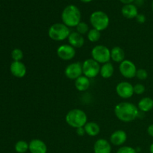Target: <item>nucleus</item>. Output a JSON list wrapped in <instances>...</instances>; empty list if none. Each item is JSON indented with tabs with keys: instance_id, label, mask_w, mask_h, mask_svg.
<instances>
[{
	"instance_id": "f257e3e1",
	"label": "nucleus",
	"mask_w": 153,
	"mask_h": 153,
	"mask_svg": "<svg viewBox=\"0 0 153 153\" xmlns=\"http://www.w3.org/2000/svg\"><path fill=\"white\" fill-rule=\"evenodd\" d=\"M114 114L120 121L131 123L135 120L139 115V109L137 105L129 102H122L115 106Z\"/></svg>"
},
{
	"instance_id": "f03ea898",
	"label": "nucleus",
	"mask_w": 153,
	"mask_h": 153,
	"mask_svg": "<svg viewBox=\"0 0 153 153\" xmlns=\"http://www.w3.org/2000/svg\"><path fill=\"white\" fill-rule=\"evenodd\" d=\"M82 14L77 6L70 4L65 7L61 13V19L64 25L69 28L76 27L81 22Z\"/></svg>"
},
{
	"instance_id": "7ed1b4c3",
	"label": "nucleus",
	"mask_w": 153,
	"mask_h": 153,
	"mask_svg": "<svg viewBox=\"0 0 153 153\" xmlns=\"http://www.w3.org/2000/svg\"><path fill=\"white\" fill-rule=\"evenodd\" d=\"M65 121L67 125L76 129L85 126L88 123V116L82 109L74 108L67 112L65 116Z\"/></svg>"
},
{
	"instance_id": "20e7f679",
	"label": "nucleus",
	"mask_w": 153,
	"mask_h": 153,
	"mask_svg": "<svg viewBox=\"0 0 153 153\" xmlns=\"http://www.w3.org/2000/svg\"><path fill=\"white\" fill-rule=\"evenodd\" d=\"M71 31L69 27L64 23H54L48 30V35L54 41H63L68 38Z\"/></svg>"
},
{
	"instance_id": "39448f33",
	"label": "nucleus",
	"mask_w": 153,
	"mask_h": 153,
	"mask_svg": "<svg viewBox=\"0 0 153 153\" xmlns=\"http://www.w3.org/2000/svg\"><path fill=\"white\" fill-rule=\"evenodd\" d=\"M90 22L93 26V28L100 31L107 29L110 23V19L106 13L101 10H97L91 13L90 16Z\"/></svg>"
},
{
	"instance_id": "423d86ee",
	"label": "nucleus",
	"mask_w": 153,
	"mask_h": 153,
	"mask_svg": "<svg viewBox=\"0 0 153 153\" xmlns=\"http://www.w3.org/2000/svg\"><path fill=\"white\" fill-rule=\"evenodd\" d=\"M91 57L100 64H104L111 60V49L104 45H97L91 50Z\"/></svg>"
},
{
	"instance_id": "0eeeda50",
	"label": "nucleus",
	"mask_w": 153,
	"mask_h": 153,
	"mask_svg": "<svg viewBox=\"0 0 153 153\" xmlns=\"http://www.w3.org/2000/svg\"><path fill=\"white\" fill-rule=\"evenodd\" d=\"M100 64L93 58H88L82 63L83 75L90 79L97 77L100 74Z\"/></svg>"
},
{
	"instance_id": "6e6552de",
	"label": "nucleus",
	"mask_w": 153,
	"mask_h": 153,
	"mask_svg": "<svg viewBox=\"0 0 153 153\" xmlns=\"http://www.w3.org/2000/svg\"><path fill=\"white\" fill-rule=\"evenodd\" d=\"M137 70L136 65L130 60L125 59L119 65L120 73L126 79H131L135 77Z\"/></svg>"
},
{
	"instance_id": "1a4fd4ad",
	"label": "nucleus",
	"mask_w": 153,
	"mask_h": 153,
	"mask_svg": "<svg viewBox=\"0 0 153 153\" xmlns=\"http://www.w3.org/2000/svg\"><path fill=\"white\" fill-rule=\"evenodd\" d=\"M116 93L120 98L128 100L134 95V85L128 82H120L116 86Z\"/></svg>"
},
{
	"instance_id": "9d476101",
	"label": "nucleus",
	"mask_w": 153,
	"mask_h": 153,
	"mask_svg": "<svg viewBox=\"0 0 153 153\" xmlns=\"http://www.w3.org/2000/svg\"><path fill=\"white\" fill-rule=\"evenodd\" d=\"M57 55L62 61H71L76 55V50L74 47L68 44H62L59 46L56 51Z\"/></svg>"
},
{
	"instance_id": "9b49d317",
	"label": "nucleus",
	"mask_w": 153,
	"mask_h": 153,
	"mask_svg": "<svg viewBox=\"0 0 153 153\" xmlns=\"http://www.w3.org/2000/svg\"><path fill=\"white\" fill-rule=\"evenodd\" d=\"M64 74L67 79L76 80L83 75L82 64L80 62H73L68 64L64 70Z\"/></svg>"
},
{
	"instance_id": "f8f14e48",
	"label": "nucleus",
	"mask_w": 153,
	"mask_h": 153,
	"mask_svg": "<svg viewBox=\"0 0 153 153\" xmlns=\"http://www.w3.org/2000/svg\"><path fill=\"white\" fill-rule=\"evenodd\" d=\"M10 70L11 74L18 79L25 77L27 73L26 67L22 61H13L10 66Z\"/></svg>"
},
{
	"instance_id": "ddd939ff",
	"label": "nucleus",
	"mask_w": 153,
	"mask_h": 153,
	"mask_svg": "<svg viewBox=\"0 0 153 153\" xmlns=\"http://www.w3.org/2000/svg\"><path fill=\"white\" fill-rule=\"evenodd\" d=\"M127 134L122 129H118L114 131L110 136V143L114 146H123L127 140Z\"/></svg>"
},
{
	"instance_id": "4468645a",
	"label": "nucleus",
	"mask_w": 153,
	"mask_h": 153,
	"mask_svg": "<svg viewBox=\"0 0 153 153\" xmlns=\"http://www.w3.org/2000/svg\"><path fill=\"white\" fill-rule=\"evenodd\" d=\"M94 153H111V143L106 139H98L94 145Z\"/></svg>"
},
{
	"instance_id": "2eb2a0df",
	"label": "nucleus",
	"mask_w": 153,
	"mask_h": 153,
	"mask_svg": "<svg viewBox=\"0 0 153 153\" xmlns=\"http://www.w3.org/2000/svg\"><path fill=\"white\" fill-rule=\"evenodd\" d=\"M29 152L31 153H47L46 143L40 139H33L29 142Z\"/></svg>"
},
{
	"instance_id": "dca6fc26",
	"label": "nucleus",
	"mask_w": 153,
	"mask_h": 153,
	"mask_svg": "<svg viewBox=\"0 0 153 153\" xmlns=\"http://www.w3.org/2000/svg\"><path fill=\"white\" fill-rule=\"evenodd\" d=\"M67 40H68L69 44L71 45L75 49H79L82 47L85 42L84 36L78 33L77 31H73L70 33Z\"/></svg>"
},
{
	"instance_id": "f3484780",
	"label": "nucleus",
	"mask_w": 153,
	"mask_h": 153,
	"mask_svg": "<svg viewBox=\"0 0 153 153\" xmlns=\"http://www.w3.org/2000/svg\"><path fill=\"white\" fill-rule=\"evenodd\" d=\"M122 14L126 19H134L138 15L137 6L133 4H125L122 7Z\"/></svg>"
},
{
	"instance_id": "a211bd4d",
	"label": "nucleus",
	"mask_w": 153,
	"mask_h": 153,
	"mask_svg": "<svg viewBox=\"0 0 153 153\" xmlns=\"http://www.w3.org/2000/svg\"><path fill=\"white\" fill-rule=\"evenodd\" d=\"M125 51L120 46H114L111 49V60L115 63H120L125 60Z\"/></svg>"
},
{
	"instance_id": "6ab92c4d",
	"label": "nucleus",
	"mask_w": 153,
	"mask_h": 153,
	"mask_svg": "<svg viewBox=\"0 0 153 153\" xmlns=\"http://www.w3.org/2000/svg\"><path fill=\"white\" fill-rule=\"evenodd\" d=\"M90 86H91L90 79H88L84 75H82V76L75 80V88L77 91H80V92L86 91L87 90L89 89Z\"/></svg>"
},
{
	"instance_id": "aec40b11",
	"label": "nucleus",
	"mask_w": 153,
	"mask_h": 153,
	"mask_svg": "<svg viewBox=\"0 0 153 153\" xmlns=\"http://www.w3.org/2000/svg\"><path fill=\"white\" fill-rule=\"evenodd\" d=\"M137 108L143 113L150 111L153 109V100L150 97H143L137 103Z\"/></svg>"
},
{
	"instance_id": "412c9836",
	"label": "nucleus",
	"mask_w": 153,
	"mask_h": 153,
	"mask_svg": "<svg viewBox=\"0 0 153 153\" xmlns=\"http://www.w3.org/2000/svg\"><path fill=\"white\" fill-rule=\"evenodd\" d=\"M86 134L91 137H95L100 133V126L95 122H88L84 126Z\"/></svg>"
},
{
	"instance_id": "4be33fe9",
	"label": "nucleus",
	"mask_w": 153,
	"mask_h": 153,
	"mask_svg": "<svg viewBox=\"0 0 153 153\" xmlns=\"http://www.w3.org/2000/svg\"><path fill=\"white\" fill-rule=\"evenodd\" d=\"M114 67L111 63L108 62L102 64L100 75L103 79H110L114 75Z\"/></svg>"
},
{
	"instance_id": "5701e85b",
	"label": "nucleus",
	"mask_w": 153,
	"mask_h": 153,
	"mask_svg": "<svg viewBox=\"0 0 153 153\" xmlns=\"http://www.w3.org/2000/svg\"><path fill=\"white\" fill-rule=\"evenodd\" d=\"M87 38L91 43H96L101 38V31L95 28H91L87 34Z\"/></svg>"
},
{
	"instance_id": "b1692460",
	"label": "nucleus",
	"mask_w": 153,
	"mask_h": 153,
	"mask_svg": "<svg viewBox=\"0 0 153 153\" xmlns=\"http://www.w3.org/2000/svg\"><path fill=\"white\" fill-rule=\"evenodd\" d=\"M29 149V143L25 140H19L14 146V149L17 153H25Z\"/></svg>"
},
{
	"instance_id": "393cba45",
	"label": "nucleus",
	"mask_w": 153,
	"mask_h": 153,
	"mask_svg": "<svg viewBox=\"0 0 153 153\" xmlns=\"http://www.w3.org/2000/svg\"><path fill=\"white\" fill-rule=\"evenodd\" d=\"M76 31H77L78 33H79L80 34H82V35L87 34L90 30L89 25H88V23H86L85 22H82V21L79 22V24L76 27Z\"/></svg>"
},
{
	"instance_id": "a878e982",
	"label": "nucleus",
	"mask_w": 153,
	"mask_h": 153,
	"mask_svg": "<svg viewBox=\"0 0 153 153\" xmlns=\"http://www.w3.org/2000/svg\"><path fill=\"white\" fill-rule=\"evenodd\" d=\"M24 57L23 52L20 49H14L11 52V58L13 61H21Z\"/></svg>"
},
{
	"instance_id": "bb28decb",
	"label": "nucleus",
	"mask_w": 153,
	"mask_h": 153,
	"mask_svg": "<svg viewBox=\"0 0 153 153\" xmlns=\"http://www.w3.org/2000/svg\"><path fill=\"white\" fill-rule=\"evenodd\" d=\"M139 80H146V79L148 78V73L145 69L140 68V69H137V73H136V76Z\"/></svg>"
},
{
	"instance_id": "cd10ccee",
	"label": "nucleus",
	"mask_w": 153,
	"mask_h": 153,
	"mask_svg": "<svg viewBox=\"0 0 153 153\" xmlns=\"http://www.w3.org/2000/svg\"><path fill=\"white\" fill-rule=\"evenodd\" d=\"M117 153H137V151L131 146H122L118 149Z\"/></svg>"
},
{
	"instance_id": "c85d7f7f",
	"label": "nucleus",
	"mask_w": 153,
	"mask_h": 153,
	"mask_svg": "<svg viewBox=\"0 0 153 153\" xmlns=\"http://www.w3.org/2000/svg\"><path fill=\"white\" fill-rule=\"evenodd\" d=\"M146 91V88L143 84H136L134 85V93L137 95H141Z\"/></svg>"
},
{
	"instance_id": "c756f323",
	"label": "nucleus",
	"mask_w": 153,
	"mask_h": 153,
	"mask_svg": "<svg viewBox=\"0 0 153 153\" xmlns=\"http://www.w3.org/2000/svg\"><path fill=\"white\" fill-rule=\"evenodd\" d=\"M136 20L138 23L143 24L146 22V16H145V15L142 14V13H140V14L138 13V15L136 16Z\"/></svg>"
},
{
	"instance_id": "7c9ffc66",
	"label": "nucleus",
	"mask_w": 153,
	"mask_h": 153,
	"mask_svg": "<svg viewBox=\"0 0 153 153\" xmlns=\"http://www.w3.org/2000/svg\"><path fill=\"white\" fill-rule=\"evenodd\" d=\"M76 134L79 136H80V137H82L85 134H86V132H85V130L84 128V127H80V128H76Z\"/></svg>"
},
{
	"instance_id": "2f4dec72",
	"label": "nucleus",
	"mask_w": 153,
	"mask_h": 153,
	"mask_svg": "<svg viewBox=\"0 0 153 153\" xmlns=\"http://www.w3.org/2000/svg\"><path fill=\"white\" fill-rule=\"evenodd\" d=\"M147 133L150 137H153V124H151L147 128Z\"/></svg>"
},
{
	"instance_id": "473e14b6",
	"label": "nucleus",
	"mask_w": 153,
	"mask_h": 153,
	"mask_svg": "<svg viewBox=\"0 0 153 153\" xmlns=\"http://www.w3.org/2000/svg\"><path fill=\"white\" fill-rule=\"evenodd\" d=\"M123 4H132L135 0H120Z\"/></svg>"
},
{
	"instance_id": "72a5a7b5",
	"label": "nucleus",
	"mask_w": 153,
	"mask_h": 153,
	"mask_svg": "<svg viewBox=\"0 0 153 153\" xmlns=\"http://www.w3.org/2000/svg\"><path fill=\"white\" fill-rule=\"evenodd\" d=\"M149 152L150 153H153V143L149 146Z\"/></svg>"
},
{
	"instance_id": "f704fd0d",
	"label": "nucleus",
	"mask_w": 153,
	"mask_h": 153,
	"mask_svg": "<svg viewBox=\"0 0 153 153\" xmlns=\"http://www.w3.org/2000/svg\"><path fill=\"white\" fill-rule=\"evenodd\" d=\"M81 1H82V2L84 3H89L91 2V1H92L93 0H80Z\"/></svg>"
},
{
	"instance_id": "c9c22d12",
	"label": "nucleus",
	"mask_w": 153,
	"mask_h": 153,
	"mask_svg": "<svg viewBox=\"0 0 153 153\" xmlns=\"http://www.w3.org/2000/svg\"><path fill=\"white\" fill-rule=\"evenodd\" d=\"M152 11H153V1H152Z\"/></svg>"
}]
</instances>
